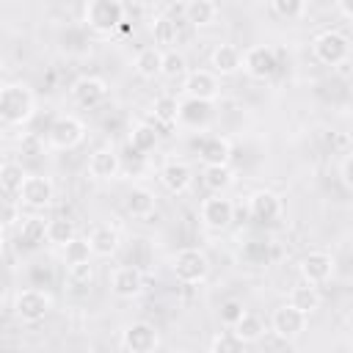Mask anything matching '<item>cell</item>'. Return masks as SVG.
Returning <instances> with one entry per match:
<instances>
[{
	"mask_svg": "<svg viewBox=\"0 0 353 353\" xmlns=\"http://www.w3.org/2000/svg\"><path fill=\"white\" fill-rule=\"evenodd\" d=\"M36 110V97L25 83H6L0 88V121L6 127H22Z\"/></svg>",
	"mask_w": 353,
	"mask_h": 353,
	"instance_id": "obj_1",
	"label": "cell"
},
{
	"mask_svg": "<svg viewBox=\"0 0 353 353\" xmlns=\"http://www.w3.org/2000/svg\"><path fill=\"white\" fill-rule=\"evenodd\" d=\"M124 14H127V6L119 0H91L83 8L85 25L97 33H113L124 22Z\"/></svg>",
	"mask_w": 353,
	"mask_h": 353,
	"instance_id": "obj_2",
	"label": "cell"
},
{
	"mask_svg": "<svg viewBox=\"0 0 353 353\" xmlns=\"http://www.w3.org/2000/svg\"><path fill=\"white\" fill-rule=\"evenodd\" d=\"M312 52L325 66H345L350 61V39L339 30H323L314 36Z\"/></svg>",
	"mask_w": 353,
	"mask_h": 353,
	"instance_id": "obj_3",
	"label": "cell"
},
{
	"mask_svg": "<svg viewBox=\"0 0 353 353\" xmlns=\"http://www.w3.org/2000/svg\"><path fill=\"white\" fill-rule=\"evenodd\" d=\"M171 270L182 284H199L210 276V259L201 248H179L174 254Z\"/></svg>",
	"mask_w": 353,
	"mask_h": 353,
	"instance_id": "obj_4",
	"label": "cell"
},
{
	"mask_svg": "<svg viewBox=\"0 0 353 353\" xmlns=\"http://www.w3.org/2000/svg\"><path fill=\"white\" fill-rule=\"evenodd\" d=\"M52 309V298L50 292L44 290H36V287H28V290H19L17 298H14V314L22 320V323H39L50 314Z\"/></svg>",
	"mask_w": 353,
	"mask_h": 353,
	"instance_id": "obj_5",
	"label": "cell"
},
{
	"mask_svg": "<svg viewBox=\"0 0 353 353\" xmlns=\"http://www.w3.org/2000/svg\"><path fill=\"white\" fill-rule=\"evenodd\" d=\"M85 138V124L77 119V116H58L50 130H47V141L52 149H61V152H69L74 146H80Z\"/></svg>",
	"mask_w": 353,
	"mask_h": 353,
	"instance_id": "obj_6",
	"label": "cell"
},
{
	"mask_svg": "<svg viewBox=\"0 0 353 353\" xmlns=\"http://www.w3.org/2000/svg\"><path fill=\"white\" fill-rule=\"evenodd\" d=\"M52 199H55V185L44 174H28L17 193V201L30 210H44L52 204Z\"/></svg>",
	"mask_w": 353,
	"mask_h": 353,
	"instance_id": "obj_7",
	"label": "cell"
},
{
	"mask_svg": "<svg viewBox=\"0 0 353 353\" xmlns=\"http://www.w3.org/2000/svg\"><path fill=\"white\" fill-rule=\"evenodd\" d=\"M306 314L301 312V309H295L292 303H281L279 309H273V314H270V331L279 336V339H287V342H292V339H298L303 331H306Z\"/></svg>",
	"mask_w": 353,
	"mask_h": 353,
	"instance_id": "obj_8",
	"label": "cell"
},
{
	"mask_svg": "<svg viewBox=\"0 0 353 353\" xmlns=\"http://www.w3.org/2000/svg\"><path fill=\"white\" fill-rule=\"evenodd\" d=\"M243 69L254 80H270L276 74V69H279V58H276V52L270 47L254 44V47H248L243 52Z\"/></svg>",
	"mask_w": 353,
	"mask_h": 353,
	"instance_id": "obj_9",
	"label": "cell"
},
{
	"mask_svg": "<svg viewBox=\"0 0 353 353\" xmlns=\"http://www.w3.org/2000/svg\"><path fill=\"white\" fill-rule=\"evenodd\" d=\"M188 99H199V102H215L221 94V83L218 74L212 69H193L188 72L185 83H182Z\"/></svg>",
	"mask_w": 353,
	"mask_h": 353,
	"instance_id": "obj_10",
	"label": "cell"
},
{
	"mask_svg": "<svg viewBox=\"0 0 353 353\" xmlns=\"http://www.w3.org/2000/svg\"><path fill=\"white\" fill-rule=\"evenodd\" d=\"M199 212H201V223L207 229H215V232L229 229L234 221V204L223 193H212L210 199H204Z\"/></svg>",
	"mask_w": 353,
	"mask_h": 353,
	"instance_id": "obj_11",
	"label": "cell"
},
{
	"mask_svg": "<svg viewBox=\"0 0 353 353\" xmlns=\"http://www.w3.org/2000/svg\"><path fill=\"white\" fill-rule=\"evenodd\" d=\"M157 342H160L157 328L146 320H135L121 331V345L127 353H154Z\"/></svg>",
	"mask_w": 353,
	"mask_h": 353,
	"instance_id": "obj_12",
	"label": "cell"
},
{
	"mask_svg": "<svg viewBox=\"0 0 353 353\" xmlns=\"http://www.w3.org/2000/svg\"><path fill=\"white\" fill-rule=\"evenodd\" d=\"M298 270H301V279L306 284H325L331 276H334V256L325 254V251H309L301 262H298Z\"/></svg>",
	"mask_w": 353,
	"mask_h": 353,
	"instance_id": "obj_13",
	"label": "cell"
},
{
	"mask_svg": "<svg viewBox=\"0 0 353 353\" xmlns=\"http://www.w3.org/2000/svg\"><path fill=\"white\" fill-rule=\"evenodd\" d=\"M72 99L77 108H99L105 99H108V83L102 77H80L74 85H72Z\"/></svg>",
	"mask_w": 353,
	"mask_h": 353,
	"instance_id": "obj_14",
	"label": "cell"
},
{
	"mask_svg": "<svg viewBox=\"0 0 353 353\" xmlns=\"http://www.w3.org/2000/svg\"><path fill=\"white\" fill-rule=\"evenodd\" d=\"M110 290L116 298H138L143 292V273L135 265H119L110 273Z\"/></svg>",
	"mask_w": 353,
	"mask_h": 353,
	"instance_id": "obj_15",
	"label": "cell"
},
{
	"mask_svg": "<svg viewBox=\"0 0 353 353\" xmlns=\"http://www.w3.org/2000/svg\"><path fill=\"white\" fill-rule=\"evenodd\" d=\"M160 182L168 193H188L193 185V168L185 160H165V165L160 168Z\"/></svg>",
	"mask_w": 353,
	"mask_h": 353,
	"instance_id": "obj_16",
	"label": "cell"
},
{
	"mask_svg": "<svg viewBox=\"0 0 353 353\" xmlns=\"http://www.w3.org/2000/svg\"><path fill=\"white\" fill-rule=\"evenodd\" d=\"M121 171V154L113 149V146H102L97 149L91 157H88V174L99 182H108V179H116Z\"/></svg>",
	"mask_w": 353,
	"mask_h": 353,
	"instance_id": "obj_17",
	"label": "cell"
},
{
	"mask_svg": "<svg viewBox=\"0 0 353 353\" xmlns=\"http://www.w3.org/2000/svg\"><path fill=\"white\" fill-rule=\"evenodd\" d=\"M210 66L218 77H232L243 69V52L234 44H218L210 52Z\"/></svg>",
	"mask_w": 353,
	"mask_h": 353,
	"instance_id": "obj_18",
	"label": "cell"
},
{
	"mask_svg": "<svg viewBox=\"0 0 353 353\" xmlns=\"http://www.w3.org/2000/svg\"><path fill=\"white\" fill-rule=\"evenodd\" d=\"M182 25H188L185 17H182V19H174L171 14L157 17L154 25H152L154 47H160V50H163V47H165V50H176L174 44H179V39H182Z\"/></svg>",
	"mask_w": 353,
	"mask_h": 353,
	"instance_id": "obj_19",
	"label": "cell"
},
{
	"mask_svg": "<svg viewBox=\"0 0 353 353\" xmlns=\"http://www.w3.org/2000/svg\"><path fill=\"white\" fill-rule=\"evenodd\" d=\"M199 157L204 165H229L232 143L223 135H207L199 141Z\"/></svg>",
	"mask_w": 353,
	"mask_h": 353,
	"instance_id": "obj_20",
	"label": "cell"
},
{
	"mask_svg": "<svg viewBox=\"0 0 353 353\" xmlns=\"http://www.w3.org/2000/svg\"><path fill=\"white\" fill-rule=\"evenodd\" d=\"M248 210L254 215V221H262V223H270L281 215V199L273 193V190H256L248 201Z\"/></svg>",
	"mask_w": 353,
	"mask_h": 353,
	"instance_id": "obj_21",
	"label": "cell"
},
{
	"mask_svg": "<svg viewBox=\"0 0 353 353\" xmlns=\"http://www.w3.org/2000/svg\"><path fill=\"white\" fill-rule=\"evenodd\" d=\"M182 17L190 28H210L218 19V3L212 0H190L182 6Z\"/></svg>",
	"mask_w": 353,
	"mask_h": 353,
	"instance_id": "obj_22",
	"label": "cell"
},
{
	"mask_svg": "<svg viewBox=\"0 0 353 353\" xmlns=\"http://www.w3.org/2000/svg\"><path fill=\"white\" fill-rule=\"evenodd\" d=\"M88 245H91L94 256L108 259V256H113L119 251V232L113 226H108V223H99V226H94L88 232Z\"/></svg>",
	"mask_w": 353,
	"mask_h": 353,
	"instance_id": "obj_23",
	"label": "cell"
},
{
	"mask_svg": "<svg viewBox=\"0 0 353 353\" xmlns=\"http://www.w3.org/2000/svg\"><path fill=\"white\" fill-rule=\"evenodd\" d=\"M154 207H157V199L149 188H130L124 196V210L132 218H149L154 212Z\"/></svg>",
	"mask_w": 353,
	"mask_h": 353,
	"instance_id": "obj_24",
	"label": "cell"
},
{
	"mask_svg": "<svg viewBox=\"0 0 353 353\" xmlns=\"http://www.w3.org/2000/svg\"><path fill=\"white\" fill-rule=\"evenodd\" d=\"M163 52L165 50H160V47H141L138 50V55H135V61H132V66H135V72L141 74V77H146V80H152V77H160L163 74Z\"/></svg>",
	"mask_w": 353,
	"mask_h": 353,
	"instance_id": "obj_25",
	"label": "cell"
},
{
	"mask_svg": "<svg viewBox=\"0 0 353 353\" xmlns=\"http://www.w3.org/2000/svg\"><path fill=\"white\" fill-rule=\"evenodd\" d=\"M17 240H19V248H36V245H41L47 240V221L39 218V215L22 218L19 232H17Z\"/></svg>",
	"mask_w": 353,
	"mask_h": 353,
	"instance_id": "obj_26",
	"label": "cell"
},
{
	"mask_svg": "<svg viewBox=\"0 0 353 353\" xmlns=\"http://www.w3.org/2000/svg\"><path fill=\"white\" fill-rule=\"evenodd\" d=\"M157 143H160V132H157L154 124H149V121H138V124L130 130V149L138 152L141 157H143L146 152H154Z\"/></svg>",
	"mask_w": 353,
	"mask_h": 353,
	"instance_id": "obj_27",
	"label": "cell"
},
{
	"mask_svg": "<svg viewBox=\"0 0 353 353\" xmlns=\"http://www.w3.org/2000/svg\"><path fill=\"white\" fill-rule=\"evenodd\" d=\"M179 110H182V102H179L176 97H171V94H160V97H154V102H152V116H154V121L163 124V127L176 124V121H179Z\"/></svg>",
	"mask_w": 353,
	"mask_h": 353,
	"instance_id": "obj_28",
	"label": "cell"
},
{
	"mask_svg": "<svg viewBox=\"0 0 353 353\" xmlns=\"http://www.w3.org/2000/svg\"><path fill=\"white\" fill-rule=\"evenodd\" d=\"M179 121H185L188 127H199V130H204V127L212 121V108H210V102H199V99H188V102H182Z\"/></svg>",
	"mask_w": 353,
	"mask_h": 353,
	"instance_id": "obj_29",
	"label": "cell"
},
{
	"mask_svg": "<svg viewBox=\"0 0 353 353\" xmlns=\"http://www.w3.org/2000/svg\"><path fill=\"white\" fill-rule=\"evenodd\" d=\"M320 301H323V298H320L317 287H314V284H306V281H301V284L292 287V292H290V303H292L295 309H301L306 317L320 309Z\"/></svg>",
	"mask_w": 353,
	"mask_h": 353,
	"instance_id": "obj_30",
	"label": "cell"
},
{
	"mask_svg": "<svg viewBox=\"0 0 353 353\" xmlns=\"http://www.w3.org/2000/svg\"><path fill=\"white\" fill-rule=\"evenodd\" d=\"M74 237H77L74 221H69V218H50V221H47V243L63 248V245H69Z\"/></svg>",
	"mask_w": 353,
	"mask_h": 353,
	"instance_id": "obj_31",
	"label": "cell"
},
{
	"mask_svg": "<svg viewBox=\"0 0 353 353\" xmlns=\"http://www.w3.org/2000/svg\"><path fill=\"white\" fill-rule=\"evenodd\" d=\"M201 176H204V185H207L212 193H223V190H229V188L234 185V171H232V165H204Z\"/></svg>",
	"mask_w": 353,
	"mask_h": 353,
	"instance_id": "obj_32",
	"label": "cell"
},
{
	"mask_svg": "<svg viewBox=\"0 0 353 353\" xmlns=\"http://www.w3.org/2000/svg\"><path fill=\"white\" fill-rule=\"evenodd\" d=\"M25 168H22V163H14V160H6L3 165H0V185H3V190H6V196L11 199H17V193H19V188H22V182H25Z\"/></svg>",
	"mask_w": 353,
	"mask_h": 353,
	"instance_id": "obj_33",
	"label": "cell"
},
{
	"mask_svg": "<svg viewBox=\"0 0 353 353\" xmlns=\"http://www.w3.org/2000/svg\"><path fill=\"white\" fill-rule=\"evenodd\" d=\"M61 251H63V265H66V268L85 265V262H91V256H94V251H91V245H88V237H74V240H72L69 245H63Z\"/></svg>",
	"mask_w": 353,
	"mask_h": 353,
	"instance_id": "obj_34",
	"label": "cell"
},
{
	"mask_svg": "<svg viewBox=\"0 0 353 353\" xmlns=\"http://www.w3.org/2000/svg\"><path fill=\"white\" fill-rule=\"evenodd\" d=\"M232 331H234L245 345H251V342H259V339H262V334H265V323H262L256 314L245 312V314H243V320H240Z\"/></svg>",
	"mask_w": 353,
	"mask_h": 353,
	"instance_id": "obj_35",
	"label": "cell"
},
{
	"mask_svg": "<svg viewBox=\"0 0 353 353\" xmlns=\"http://www.w3.org/2000/svg\"><path fill=\"white\" fill-rule=\"evenodd\" d=\"M245 342L229 328V331H221L212 336V345H210V353H245Z\"/></svg>",
	"mask_w": 353,
	"mask_h": 353,
	"instance_id": "obj_36",
	"label": "cell"
},
{
	"mask_svg": "<svg viewBox=\"0 0 353 353\" xmlns=\"http://www.w3.org/2000/svg\"><path fill=\"white\" fill-rule=\"evenodd\" d=\"M163 77H168V80L188 77L185 52H179V50H165V52H163Z\"/></svg>",
	"mask_w": 353,
	"mask_h": 353,
	"instance_id": "obj_37",
	"label": "cell"
},
{
	"mask_svg": "<svg viewBox=\"0 0 353 353\" xmlns=\"http://www.w3.org/2000/svg\"><path fill=\"white\" fill-rule=\"evenodd\" d=\"M270 11L287 22L301 19L306 14V3L303 0H270Z\"/></svg>",
	"mask_w": 353,
	"mask_h": 353,
	"instance_id": "obj_38",
	"label": "cell"
},
{
	"mask_svg": "<svg viewBox=\"0 0 353 353\" xmlns=\"http://www.w3.org/2000/svg\"><path fill=\"white\" fill-rule=\"evenodd\" d=\"M243 314H245V306H243L237 298H226V301L221 303V309H218V317H221V323H223L226 328H234V325L243 320Z\"/></svg>",
	"mask_w": 353,
	"mask_h": 353,
	"instance_id": "obj_39",
	"label": "cell"
},
{
	"mask_svg": "<svg viewBox=\"0 0 353 353\" xmlns=\"http://www.w3.org/2000/svg\"><path fill=\"white\" fill-rule=\"evenodd\" d=\"M66 276H69V281L72 284H91L94 281V268H91V262H85V265H74V268H66Z\"/></svg>",
	"mask_w": 353,
	"mask_h": 353,
	"instance_id": "obj_40",
	"label": "cell"
},
{
	"mask_svg": "<svg viewBox=\"0 0 353 353\" xmlns=\"http://www.w3.org/2000/svg\"><path fill=\"white\" fill-rule=\"evenodd\" d=\"M3 223L6 229H11L14 223H22V204L17 199H6V207H3Z\"/></svg>",
	"mask_w": 353,
	"mask_h": 353,
	"instance_id": "obj_41",
	"label": "cell"
},
{
	"mask_svg": "<svg viewBox=\"0 0 353 353\" xmlns=\"http://www.w3.org/2000/svg\"><path fill=\"white\" fill-rule=\"evenodd\" d=\"M339 176H342L345 188L353 190V154H347V157L342 160V165H339Z\"/></svg>",
	"mask_w": 353,
	"mask_h": 353,
	"instance_id": "obj_42",
	"label": "cell"
},
{
	"mask_svg": "<svg viewBox=\"0 0 353 353\" xmlns=\"http://www.w3.org/2000/svg\"><path fill=\"white\" fill-rule=\"evenodd\" d=\"M336 11H339L345 19L353 22V0H339V3H336Z\"/></svg>",
	"mask_w": 353,
	"mask_h": 353,
	"instance_id": "obj_43",
	"label": "cell"
}]
</instances>
